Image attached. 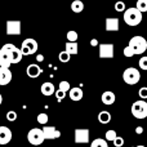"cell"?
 <instances>
[{
    "mask_svg": "<svg viewBox=\"0 0 147 147\" xmlns=\"http://www.w3.org/2000/svg\"><path fill=\"white\" fill-rule=\"evenodd\" d=\"M138 65H140V69L141 70H145V71H147V56L142 57V58L140 59V62H138Z\"/></svg>",
    "mask_w": 147,
    "mask_h": 147,
    "instance_id": "cell-31",
    "label": "cell"
},
{
    "mask_svg": "<svg viewBox=\"0 0 147 147\" xmlns=\"http://www.w3.org/2000/svg\"><path fill=\"white\" fill-rule=\"evenodd\" d=\"M36 59H38V61H39V62H41V61H43V59H44V57H43V56H41V54H39V56H38V57H36Z\"/></svg>",
    "mask_w": 147,
    "mask_h": 147,
    "instance_id": "cell-39",
    "label": "cell"
},
{
    "mask_svg": "<svg viewBox=\"0 0 147 147\" xmlns=\"http://www.w3.org/2000/svg\"><path fill=\"white\" fill-rule=\"evenodd\" d=\"M136 147H146V146H143V145H138V146H136Z\"/></svg>",
    "mask_w": 147,
    "mask_h": 147,
    "instance_id": "cell-41",
    "label": "cell"
},
{
    "mask_svg": "<svg viewBox=\"0 0 147 147\" xmlns=\"http://www.w3.org/2000/svg\"><path fill=\"white\" fill-rule=\"evenodd\" d=\"M12 62H10V54L7 49L1 48L0 49V66L1 67H8L9 69Z\"/></svg>",
    "mask_w": 147,
    "mask_h": 147,
    "instance_id": "cell-14",
    "label": "cell"
},
{
    "mask_svg": "<svg viewBox=\"0 0 147 147\" xmlns=\"http://www.w3.org/2000/svg\"><path fill=\"white\" fill-rule=\"evenodd\" d=\"M98 121L101 124H109L111 121V114L109 111H101L98 114Z\"/></svg>",
    "mask_w": 147,
    "mask_h": 147,
    "instance_id": "cell-21",
    "label": "cell"
},
{
    "mask_svg": "<svg viewBox=\"0 0 147 147\" xmlns=\"http://www.w3.org/2000/svg\"><path fill=\"white\" fill-rule=\"evenodd\" d=\"M138 94H140L141 99H147V86H143V88H141L140 92H138Z\"/></svg>",
    "mask_w": 147,
    "mask_h": 147,
    "instance_id": "cell-34",
    "label": "cell"
},
{
    "mask_svg": "<svg viewBox=\"0 0 147 147\" xmlns=\"http://www.w3.org/2000/svg\"><path fill=\"white\" fill-rule=\"evenodd\" d=\"M40 90H41V94H43V96H47V97H49V96L56 93V88H54V85L51 83V81H47V83L41 84Z\"/></svg>",
    "mask_w": 147,
    "mask_h": 147,
    "instance_id": "cell-15",
    "label": "cell"
},
{
    "mask_svg": "<svg viewBox=\"0 0 147 147\" xmlns=\"http://www.w3.org/2000/svg\"><path fill=\"white\" fill-rule=\"evenodd\" d=\"M142 12L137 9V8H128L124 10V22L128 26H137L142 22Z\"/></svg>",
    "mask_w": 147,
    "mask_h": 147,
    "instance_id": "cell-1",
    "label": "cell"
},
{
    "mask_svg": "<svg viewBox=\"0 0 147 147\" xmlns=\"http://www.w3.org/2000/svg\"><path fill=\"white\" fill-rule=\"evenodd\" d=\"M136 133H137V134H142V133H143V128L142 127H137V128H136Z\"/></svg>",
    "mask_w": 147,
    "mask_h": 147,
    "instance_id": "cell-38",
    "label": "cell"
},
{
    "mask_svg": "<svg viewBox=\"0 0 147 147\" xmlns=\"http://www.w3.org/2000/svg\"><path fill=\"white\" fill-rule=\"evenodd\" d=\"M21 34V21L12 20L7 21V35H20Z\"/></svg>",
    "mask_w": 147,
    "mask_h": 147,
    "instance_id": "cell-9",
    "label": "cell"
},
{
    "mask_svg": "<svg viewBox=\"0 0 147 147\" xmlns=\"http://www.w3.org/2000/svg\"><path fill=\"white\" fill-rule=\"evenodd\" d=\"M12 71L8 67H1L0 66V85H7L12 81Z\"/></svg>",
    "mask_w": 147,
    "mask_h": 147,
    "instance_id": "cell-11",
    "label": "cell"
},
{
    "mask_svg": "<svg viewBox=\"0 0 147 147\" xmlns=\"http://www.w3.org/2000/svg\"><path fill=\"white\" fill-rule=\"evenodd\" d=\"M3 48L7 49L8 52H9L10 54V62L12 63H20L21 61H22V52H21L20 48H17L16 45H13V44H5V45H3Z\"/></svg>",
    "mask_w": 147,
    "mask_h": 147,
    "instance_id": "cell-7",
    "label": "cell"
},
{
    "mask_svg": "<svg viewBox=\"0 0 147 147\" xmlns=\"http://www.w3.org/2000/svg\"><path fill=\"white\" fill-rule=\"evenodd\" d=\"M69 94H70V98H71V101H81V98H83V90H81V88H78V86H75V88H71L69 90Z\"/></svg>",
    "mask_w": 147,
    "mask_h": 147,
    "instance_id": "cell-19",
    "label": "cell"
},
{
    "mask_svg": "<svg viewBox=\"0 0 147 147\" xmlns=\"http://www.w3.org/2000/svg\"><path fill=\"white\" fill-rule=\"evenodd\" d=\"M105 137H106L107 142H109V141H111V142H112V141L117 137V134H116V132H115V130H107L106 134H105Z\"/></svg>",
    "mask_w": 147,
    "mask_h": 147,
    "instance_id": "cell-28",
    "label": "cell"
},
{
    "mask_svg": "<svg viewBox=\"0 0 147 147\" xmlns=\"http://www.w3.org/2000/svg\"><path fill=\"white\" fill-rule=\"evenodd\" d=\"M17 119V112L16 111H8L7 112V120L8 121H16Z\"/></svg>",
    "mask_w": 147,
    "mask_h": 147,
    "instance_id": "cell-32",
    "label": "cell"
},
{
    "mask_svg": "<svg viewBox=\"0 0 147 147\" xmlns=\"http://www.w3.org/2000/svg\"><path fill=\"white\" fill-rule=\"evenodd\" d=\"M112 142H114L115 147H123V145H124V140H123L121 137H116Z\"/></svg>",
    "mask_w": 147,
    "mask_h": 147,
    "instance_id": "cell-35",
    "label": "cell"
},
{
    "mask_svg": "<svg viewBox=\"0 0 147 147\" xmlns=\"http://www.w3.org/2000/svg\"><path fill=\"white\" fill-rule=\"evenodd\" d=\"M123 80H124V83L129 84V85H134L141 80V74L134 67H128L123 72Z\"/></svg>",
    "mask_w": 147,
    "mask_h": 147,
    "instance_id": "cell-4",
    "label": "cell"
},
{
    "mask_svg": "<svg viewBox=\"0 0 147 147\" xmlns=\"http://www.w3.org/2000/svg\"><path fill=\"white\" fill-rule=\"evenodd\" d=\"M112 1H116V0H112Z\"/></svg>",
    "mask_w": 147,
    "mask_h": 147,
    "instance_id": "cell-42",
    "label": "cell"
},
{
    "mask_svg": "<svg viewBox=\"0 0 147 147\" xmlns=\"http://www.w3.org/2000/svg\"><path fill=\"white\" fill-rule=\"evenodd\" d=\"M43 133H44V138L45 140H56V138L61 137V132L57 130L54 127H44Z\"/></svg>",
    "mask_w": 147,
    "mask_h": 147,
    "instance_id": "cell-13",
    "label": "cell"
},
{
    "mask_svg": "<svg viewBox=\"0 0 147 147\" xmlns=\"http://www.w3.org/2000/svg\"><path fill=\"white\" fill-rule=\"evenodd\" d=\"M101 99H102V103L103 105H107V106H110V105L115 103V99H116V97H115V93L114 92H103L101 96Z\"/></svg>",
    "mask_w": 147,
    "mask_h": 147,
    "instance_id": "cell-16",
    "label": "cell"
},
{
    "mask_svg": "<svg viewBox=\"0 0 147 147\" xmlns=\"http://www.w3.org/2000/svg\"><path fill=\"white\" fill-rule=\"evenodd\" d=\"M136 8H137L140 12H142V13L147 12V0H138Z\"/></svg>",
    "mask_w": 147,
    "mask_h": 147,
    "instance_id": "cell-24",
    "label": "cell"
},
{
    "mask_svg": "<svg viewBox=\"0 0 147 147\" xmlns=\"http://www.w3.org/2000/svg\"><path fill=\"white\" fill-rule=\"evenodd\" d=\"M132 115L136 119H146L147 117V102L145 99L136 101L132 105Z\"/></svg>",
    "mask_w": 147,
    "mask_h": 147,
    "instance_id": "cell-3",
    "label": "cell"
},
{
    "mask_svg": "<svg viewBox=\"0 0 147 147\" xmlns=\"http://www.w3.org/2000/svg\"><path fill=\"white\" fill-rule=\"evenodd\" d=\"M66 52L70 54V56L78 54V52H79L78 43H76V41H67L66 43Z\"/></svg>",
    "mask_w": 147,
    "mask_h": 147,
    "instance_id": "cell-20",
    "label": "cell"
},
{
    "mask_svg": "<svg viewBox=\"0 0 147 147\" xmlns=\"http://www.w3.org/2000/svg\"><path fill=\"white\" fill-rule=\"evenodd\" d=\"M1 103H3V96L0 94V105H1Z\"/></svg>",
    "mask_w": 147,
    "mask_h": 147,
    "instance_id": "cell-40",
    "label": "cell"
},
{
    "mask_svg": "<svg viewBox=\"0 0 147 147\" xmlns=\"http://www.w3.org/2000/svg\"><path fill=\"white\" fill-rule=\"evenodd\" d=\"M90 45L92 47H97V45H98V40H97V39H92V40H90Z\"/></svg>",
    "mask_w": 147,
    "mask_h": 147,
    "instance_id": "cell-37",
    "label": "cell"
},
{
    "mask_svg": "<svg viewBox=\"0 0 147 147\" xmlns=\"http://www.w3.org/2000/svg\"><path fill=\"white\" fill-rule=\"evenodd\" d=\"M125 9H127V8H125V3L117 1L116 0V3H115V10H116V12H124Z\"/></svg>",
    "mask_w": 147,
    "mask_h": 147,
    "instance_id": "cell-30",
    "label": "cell"
},
{
    "mask_svg": "<svg viewBox=\"0 0 147 147\" xmlns=\"http://www.w3.org/2000/svg\"><path fill=\"white\" fill-rule=\"evenodd\" d=\"M128 45L132 48L134 56H137V54H143L147 49V40L143 38V36L137 35V36H133V38L130 39Z\"/></svg>",
    "mask_w": 147,
    "mask_h": 147,
    "instance_id": "cell-2",
    "label": "cell"
},
{
    "mask_svg": "<svg viewBox=\"0 0 147 147\" xmlns=\"http://www.w3.org/2000/svg\"><path fill=\"white\" fill-rule=\"evenodd\" d=\"M89 129L88 128H79L75 129V143H88L89 142Z\"/></svg>",
    "mask_w": 147,
    "mask_h": 147,
    "instance_id": "cell-8",
    "label": "cell"
},
{
    "mask_svg": "<svg viewBox=\"0 0 147 147\" xmlns=\"http://www.w3.org/2000/svg\"><path fill=\"white\" fill-rule=\"evenodd\" d=\"M48 120H49V117H48V115L47 114H39L38 115V123L39 124H41V125H45L47 123H48Z\"/></svg>",
    "mask_w": 147,
    "mask_h": 147,
    "instance_id": "cell-27",
    "label": "cell"
},
{
    "mask_svg": "<svg viewBox=\"0 0 147 147\" xmlns=\"http://www.w3.org/2000/svg\"><path fill=\"white\" fill-rule=\"evenodd\" d=\"M26 74H27L28 78H31V79H36L38 76H40V74H41V69L38 66V65L32 63V65H30V66H27Z\"/></svg>",
    "mask_w": 147,
    "mask_h": 147,
    "instance_id": "cell-17",
    "label": "cell"
},
{
    "mask_svg": "<svg viewBox=\"0 0 147 147\" xmlns=\"http://www.w3.org/2000/svg\"><path fill=\"white\" fill-rule=\"evenodd\" d=\"M71 10L74 13H81L84 10V3L81 0H74L71 3Z\"/></svg>",
    "mask_w": 147,
    "mask_h": 147,
    "instance_id": "cell-22",
    "label": "cell"
},
{
    "mask_svg": "<svg viewBox=\"0 0 147 147\" xmlns=\"http://www.w3.org/2000/svg\"><path fill=\"white\" fill-rule=\"evenodd\" d=\"M123 53H124V56H125V57H128V58H130V57H133V56H134V53H133L132 48H130L129 45H128V47H125V48H124V51H123Z\"/></svg>",
    "mask_w": 147,
    "mask_h": 147,
    "instance_id": "cell-33",
    "label": "cell"
},
{
    "mask_svg": "<svg viewBox=\"0 0 147 147\" xmlns=\"http://www.w3.org/2000/svg\"><path fill=\"white\" fill-rule=\"evenodd\" d=\"M58 58H59V61H61V62H63V63H67V62L70 61V58H71V56H70V54L67 53L66 51H63V52H61V53H59Z\"/></svg>",
    "mask_w": 147,
    "mask_h": 147,
    "instance_id": "cell-25",
    "label": "cell"
},
{
    "mask_svg": "<svg viewBox=\"0 0 147 147\" xmlns=\"http://www.w3.org/2000/svg\"><path fill=\"white\" fill-rule=\"evenodd\" d=\"M119 20L117 18H107L106 20V30L107 31H119Z\"/></svg>",
    "mask_w": 147,
    "mask_h": 147,
    "instance_id": "cell-18",
    "label": "cell"
},
{
    "mask_svg": "<svg viewBox=\"0 0 147 147\" xmlns=\"http://www.w3.org/2000/svg\"><path fill=\"white\" fill-rule=\"evenodd\" d=\"M90 147H109L106 140H102V138H96L93 142L90 143Z\"/></svg>",
    "mask_w": 147,
    "mask_h": 147,
    "instance_id": "cell-23",
    "label": "cell"
},
{
    "mask_svg": "<svg viewBox=\"0 0 147 147\" xmlns=\"http://www.w3.org/2000/svg\"><path fill=\"white\" fill-rule=\"evenodd\" d=\"M67 40L69 41H76L78 40V38H79V35H78V32L76 31H74V30H70L69 32H67Z\"/></svg>",
    "mask_w": 147,
    "mask_h": 147,
    "instance_id": "cell-29",
    "label": "cell"
},
{
    "mask_svg": "<svg viewBox=\"0 0 147 147\" xmlns=\"http://www.w3.org/2000/svg\"><path fill=\"white\" fill-rule=\"evenodd\" d=\"M38 51V43H36L35 39H25L22 41V45H21V52H22L23 56H31V54H35Z\"/></svg>",
    "mask_w": 147,
    "mask_h": 147,
    "instance_id": "cell-6",
    "label": "cell"
},
{
    "mask_svg": "<svg viewBox=\"0 0 147 147\" xmlns=\"http://www.w3.org/2000/svg\"><path fill=\"white\" fill-rule=\"evenodd\" d=\"M99 57L101 58H114V44H101L99 45Z\"/></svg>",
    "mask_w": 147,
    "mask_h": 147,
    "instance_id": "cell-10",
    "label": "cell"
},
{
    "mask_svg": "<svg viewBox=\"0 0 147 147\" xmlns=\"http://www.w3.org/2000/svg\"><path fill=\"white\" fill-rule=\"evenodd\" d=\"M56 97H57V99H58V101H62V99H63L65 97H66V93L58 89V90L56 92Z\"/></svg>",
    "mask_w": 147,
    "mask_h": 147,
    "instance_id": "cell-36",
    "label": "cell"
},
{
    "mask_svg": "<svg viewBox=\"0 0 147 147\" xmlns=\"http://www.w3.org/2000/svg\"><path fill=\"white\" fill-rule=\"evenodd\" d=\"M12 141V130L8 127H0V145H8Z\"/></svg>",
    "mask_w": 147,
    "mask_h": 147,
    "instance_id": "cell-12",
    "label": "cell"
},
{
    "mask_svg": "<svg viewBox=\"0 0 147 147\" xmlns=\"http://www.w3.org/2000/svg\"><path fill=\"white\" fill-rule=\"evenodd\" d=\"M27 141L34 146L41 145V143L45 141L43 129H40V128H34V129H31L30 132L27 133Z\"/></svg>",
    "mask_w": 147,
    "mask_h": 147,
    "instance_id": "cell-5",
    "label": "cell"
},
{
    "mask_svg": "<svg viewBox=\"0 0 147 147\" xmlns=\"http://www.w3.org/2000/svg\"><path fill=\"white\" fill-rule=\"evenodd\" d=\"M70 89H71V85H70L69 81L63 80V81H61V83H59V90H62V92H65V93H67Z\"/></svg>",
    "mask_w": 147,
    "mask_h": 147,
    "instance_id": "cell-26",
    "label": "cell"
}]
</instances>
